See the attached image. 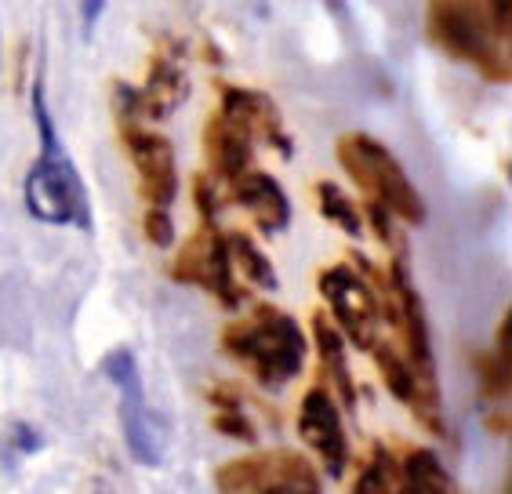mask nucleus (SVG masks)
Returning <instances> with one entry per match:
<instances>
[{"instance_id": "1a4fd4ad", "label": "nucleus", "mask_w": 512, "mask_h": 494, "mask_svg": "<svg viewBox=\"0 0 512 494\" xmlns=\"http://www.w3.org/2000/svg\"><path fill=\"white\" fill-rule=\"evenodd\" d=\"M298 433L313 447V455L320 458L327 476H342L345 462H349V444H345L342 415H338L335 400L327 396V389H309L302 396V411H298Z\"/></svg>"}, {"instance_id": "6e6552de", "label": "nucleus", "mask_w": 512, "mask_h": 494, "mask_svg": "<svg viewBox=\"0 0 512 494\" xmlns=\"http://www.w3.org/2000/svg\"><path fill=\"white\" fill-rule=\"evenodd\" d=\"M124 142H128V153L135 160L138 178H142V197L149 200V208H171L175 200V149L164 135L157 131H146L138 124H124Z\"/></svg>"}, {"instance_id": "b1692460", "label": "nucleus", "mask_w": 512, "mask_h": 494, "mask_svg": "<svg viewBox=\"0 0 512 494\" xmlns=\"http://www.w3.org/2000/svg\"><path fill=\"white\" fill-rule=\"evenodd\" d=\"M99 494H106V491H99Z\"/></svg>"}, {"instance_id": "412c9836", "label": "nucleus", "mask_w": 512, "mask_h": 494, "mask_svg": "<svg viewBox=\"0 0 512 494\" xmlns=\"http://www.w3.org/2000/svg\"><path fill=\"white\" fill-rule=\"evenodd\" d=\"M483 8H487V19H491L494 33L498 37H509V22H512V0H483Z\"/></svg>"}, {"instance_id": "39448f33", "label": "nucleus", "mask_w": 512, "mask_h": 494, "mask_svg": "<svg viewBox=\"0 0 512 494\" xmlns=\"http://www.w3.org/2000/svg\"><path fill=\"white\" fill-rule=\"evenodd\" d=\"M102 375L117 386L120 393V425H124V440L135 462L142 465H160L164 462V422L157 411L149 407L142 378H138V364L128 349H113L102 360Z\"/></svg>"}, {"instance_id": "f03ea898", "label": "nucleus", "mask_w": 512, "mask_h": 494, "mask_svg": "<svg viewBox=\"0 0 512 494\" xmlns=\"http://www.w3.org/2000/svg\"><path fill=\"white\" fill-rule=\"evenodd\" d=\"M222 346L240 364H247V371L266 389L291 382L306 364V335L298 331L295 320L273 306H255V317L229 327L222 335Z\"/></svg>"}, {"instance_id": "6ab92c4d", "label": "nucleus", "mask_w": 512, "mask_h": 494, "mask_svg": "<svg viewBox=\"0 0 512 494\" xmlns=\"http://www.w3.org/2000/svg\"><path fill=\"white\" fill-rule=\"evenodd\" d=\"M316 197H320V211H324L327 222H335L338 229H345L349 237H360L364 226H360V211L353 208V200L345 197L335 182H320L316 186Z\"/></svg>"}, {"instance_id": "f257e3e1", "label": "nucleus", "mask_w": 512, "mask_h": 494, "mask_svg": "<svg viewBox=\"0 0 512 494\" xmlns=\"http://www.w3.org/2000/svg\"><path fill=\"white\" fill-rule=\"evenodd\" d=\"M33 117L40 131V153L33 160L30 175H26V208L40 222L51 226H80L91 229V204L84 178L73 168L66 146H62L55 120L44 106V91L40 84L33 88Z\"/></svg>"}, {"instance_id": "f8f14e48", "label": "nucleus", "mask_w": 512, "mask_h": 494, "mask_svg": "<svg viewBox=\"0 0 512 494\" xmlns=\"http://www.w3.org/2000/svg\"><path fill=\"white\" fill-rule=\"evenodd\" d=\"M222 91V117H229L233 124L247 128L251 135L262 131L273 146H280L287 153V139H284V128H280V117H276V106L262 95V91H247V88H218Z\"/></svg>"}, {"instance_id": "a211bd4d", "label": "nucleus", "mask_w": 512, "mask_h": 494, "mask_svg": "<svg viewBox=\"0 0 512 494\" xmlns=\"http://www.w3.org/2000/svg\"><path fill=\"white\" fill-rule=\"evenodd\" d=\"M375 360H378V367H382V378H385V386H389V393H393L396 400H404V404H414L418 393H422V386H418V378H414L411 367H407L389 346H375Z\"/></svg>"}, {"instance_id": "ddd939ff", "label": "nucleus", "mask_w": 512, "mask_h": 494, "mask_svg": "<svg viewBox=\"0 0 512 494\" xmlns=\"http://www.w3.org/2000/svg\"><path fill=\"white\" fill-rule=\"evenodd\" d=\"M182 95H186V77H182V66L175 62V55H157L153 70H149L146 91H138L142 113H149V117H168L171 109L182 102Z\"/></svg>"}, {"instance_id": "20e7f679", "label": "nucleus", "mask_w": 512, "mask_h": 494, "mask_svg": "<svg viewBox=\"0 0 512 494\" xmlns=\"http://www.w3.org/2000/svg\"><path fill=\"white\" fill-rule=\"evenodd\" d=\"M494 26L487 19L483 0H429V37L451 55V59L473 62L483 77L505 80L502 51L491 40Z\"/></svg>"}, {"instance_id": "9b49d317", "label": "nucleus", "mask_w": 512, "mask_h": 494, "mask_svg": "<svg viewBox=\"0 0 512 494\" xmlns=\"http://www.w3.org/2000/svg\"><path fill=\"white\" fill-rule=\"evenodd\" d=\"M204 153H207V164H211V171H215L218 178L237 182L247 171V164H251V131L233 124V120L222 117V113H215V117L207 120Z\"/></svg>"}, {"instance_id": "5701e85b", "label": "nucleus", "mask_w": 512, "mask_h": 494, "mask_svg": "<svg viewBox=\"0 0 512 494\" xmlns=\"http://www.w3.org/2000/svg\"><path fill=\"white\" fill-rule=\"evenodd\" d=\"M356 494H393V487H389V476L382 469H367L356 484Z\"/></svg>"}, {"instance_id": "2eb2a0df", "label": "nucleus", "mask_w": 512, "mask_h": 494, "mask_svg": "<svg viewBox=\"0 0 512 494\" xmlns=\"http://www.w3.org/2000/svg\"><path fill=\"white\" fill-rule=\"evenodd\" d=\"M211 251H215V233H211V226H207L204 233L189 237L186 247L178 251V258H175V280H182V284H200V287H207Z\"/></svg>"}, {"instance_id": "9d476101", "label": "nucleus", "mask_w": 512, "mask_h": 494, "mask_svg": "<svg viewBox=\"0 0 512 494\" xmlns=\"http://www.w3.org/2000/svg\"><path fill=\"white\" fill-rule=\"evenodd\" d=\"M233 197L255 215V222L266 233H280L291 222V200L280 189V182L273 175H266V171H244L233 182Z\"/></svg>"}, {"instance_id": "4468645a", "label": "nucleus", "mask_w": 512, "mask_h": 494, "mask_svg": "<svg viewBox=\"0 0 512 494\" xmlns=\"http://www.w3.org/2000/svg\"><path fill=\"white\" fill-rule=\"evenodd\" d=\"M404 484L407 494H454V480L433 451H411L404 458Z\"/></svg>"}, {"instance_id": "0eeeda50", "label": "nucleus", "mask_w": 512, "mask_h": 494, "mask_svg": "<svg viewBox=\"0 0 512 494\" xmlns=\"http://www.w3.org/2000/svg\"><path fill=\"white\" fill-rule=\"evenodd\" d=\"M316 284H320V295H324L331 317L338 320V331H345L360 349L375 346L382 306H378L371 284L349 266H327Z\"/></svg>"}, {"instance_id": "dca6fc26", "label": "nucleus", "mask_w": 512, "mask_h": 494, "mask_svg": "<svg viewBox=\"0 0 512 494\" xmlns=\"http://www.w3.org/2000/svg\"><path fill=\"white\" fill-rule=\"evenodd\" d=\"M226 247H229V258L237 262L240 273H244L251 284L262 287V291H276V273H273V266H269V258L255 247V240L244 237V233H233V237H226Z\"/></svg>"}, {"instance_id": "aec40b11", "label": "nucleus", "mask_w": 512, "mask_h": 494, "mask_svg": "<svg viewBox=\"0 0 512 494\" xmlns=\"http://www.w3.org/2000/svg\"><path fill=\"white\" fill-rule=\"evenodd\" d=\"M142 229H146V240L157 247H168L175 240V226H171V215L164 208H149L142 218Z\"/></svg>"}, {"instance_id": "7ed1b4c3", "label": "nucleus", "mask_w": 512, "mask_h": 494, "mask_svg": "<svg viewBox=\"0 0 512 494\" xmlns=\"http://www.w3.org/2000/svg\"><path fill=\"white\" fill-rule=\"evenodd\" d=\"M338 160H342V168L349 171L356 186L367 193V200L382 204L385 211L400 215L411 226L425 222V204L418 197V189L411 186L400 160L378 139H371V135H345V139H338Z\"/></svg>"}, {"instance_id": "f3484780", "label": "nucleus", "mask_w": 512, "mask_h": 494, "mask_svg": "<svg viewBox=\"0 0 512 494\" xmlns=\"http://www.w3.org/2000/svg\"><path fill=\"white\" fill-rule=\"evenodd\" d=\"M313 335H316V349L324 356L327 371L342 382L345 396H353V382H349V367H345V349H342V331L327 324V317H313Z\"/></svg>"}, {"instance_id": "4be33fe9", "label": "nucleus", "mask_w": 512, "mask_h": 494, "mask_svg": "<svg viewBox=\"0 0 512 494\" xmlns=\"http://www.w3.org/2000/svg\"><path fill=\"white\" fill-rule=\"evenodd\" d=\"M193 200L200 204V211H204V222L211 226V222H215V186H211V178H207V175L193 178Z\"/></svg>"}, {"instance_id": "423d86ee", "label": "nucleus", "mask_w": 512, "mask_h": 494, "mask_svg": "<svg viewBox=\"0 0 512 494\" xmlns=\"http://www.w3.org/2000/svg\"><path fill=\"white\" fill-rule=\"evenodd\" d=\"M222 494H320L313 465L295 451H258L218 469Z\"/></svg>"}]
</instances>
